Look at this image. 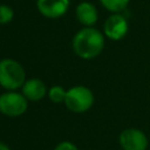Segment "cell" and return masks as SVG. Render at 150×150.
Masks as SVG:
<instances>
[{
    "label": "cell",
    "instance_id": "1",
    "mask_svg": "<svg viewBox=\"0 0 150 150\" xmlns=\"http://www.w3.org/2000/svg\"><path fill=\"white\" fill-rule=\"evenodd\" d=\"M105 45L103 32L93 27H83L73 38L71 47L74 53L84 60H90L98 56Z\"/></svg>",
    "mask_w": 150,
    "mask_h": 150
},
{
    "label": "cell",
    "instance_id": "2",
    "mask_svg": "<svg viewBox=\"0 0 150 150\" xmlns=\"http://www.w3.org/2000/svg\"><path fill=\"white\" fill-rule=\"evenodd\" d=\"M23 67L14 59L0 60V86L6 90H16L21 88L26 81Z\"/></svg>",
    "mask_w": 150,
    "mask_h": 150
},
{
    "label": "cell",
    "instance_id": "3",
    "mask_svg": "<svg viewBox=\"0 0 150 150\" xmlns=\"http://www.w3.org/2000/svg\"><path fill=\"white\" fill-rule=\"evenodd\" d=\"M95 97L93 91L86 86H74L67 90L64 104L73 112H86L94 104Z\"/></svg>",
    "mask_w": 150,
    "mask_h": 150
},
{
    "label": "cell",
    "instance_id": "4",
    "mask_svg": "<svg viewBox=\"0 0 150 150\" xmlns=\"http://www.w3.org/2000/svg\"><path fill=\"white\" fill-rule=\"evenodd\" d=\"M28 102L22 93L7 90L0 95V112L8 117H19L26 112Z\"/></svg>",
    "mask_w": 150,
    "mask_h": 150
},
{
    "label": "cell",
    "instance_id": "5",
    "mask_svg": "<svg viewBox=\"0 0 150 150\" xmlns=\"http://www.w3.org/2000/svg\"><path fill=\"white\" fill-rule=\"evenodd\" d=\"M129 30L128 19L121 13H111L103 23V34L112 41H120L125 38Z\"/></svg>",
    "mask_w": 150,
    "mask_h": 150
},
{
    "label": "cell",
    "instance_id": "6",
    "mask_svg": "<svg viewBox=\"0 0 150 150\" xmlns=\"http://www.w3.org/2000/svg\"><path fill=\"white\" fill-rule=\"evenodd\" d=\"M118 144L122 150H146L149 139L145 132L137 128H127L118 136Z\"/></svg>",
    "mask_w": 150,
    "mask_h": 150
},
{
    "label": "cell",
    "instance_id": "7",
    "mask_svg": "<svg viewBox=\"0 0 150 150\" xmlns=\"http://www.w3.org/2000/svg\"><path fill=\"white\" fill-rule=\"evenodd\" d=\"M70 0H36V7L40 14L48 19L63 16L69 8Z\"/></svg>",
    "mask_w": 150,
    "mask_h": 150
},
{
    "label": "cell",
    "instance_id": "8",
    "mask_svg": "<svg viewBox=\"0 0 150 150\" xmlns=\"http://www.w3.org/2000/svg\"><path fill=\"white\" fill-rule=\"evenodd\" d=\"M21 93L28 101L36 102L45 98V96L48 94V90L42 80L33 77L25 81L23 86L21 87Z\"/></svg>",
    "mask_w": 150,
    "mask_h": 150
},
{
    "label": "cell",
    "instance_id": "9",
    "mask_svg": "<svg viewBox=\"0 0 150 150\" xmlns=\"http://www.w3.org/2000/svg\"><path fill=\"white\" fill-rule=\"evenodd\" d=\"M75 15L83 27H93L98 20V11L93 2L82 1L76 6Z\"/></svg>",
    "mask_w": 150,
    "mask_h": 150
},
{
    "label": "cell",
    "instance_id": "10",
    "mask_svg": "<svg viewBox=\"0 0 150 150\" xmlns=\"http://www.w3.org/2000/svg\"><path fill=\"white\" fill-rule=\"evenodd\" d=\"M100 2L110 13H122L128 7L130 0H100Z\"/></svg>",
    "mask_w": 150,
    "mask_h": 150
},
{
    "label": "cell",
    "instance_id": "11",
    "mask_svg": "<svg viewBox=\"0 0 150 150\" xmlns=\"http://www.w3.org/2000/svg\"><path fill=\"white\" fill-rule=\"evenodd\" d=\"M67 90L62 86H53L48 89V97L54 103H62L64 102Z\"/></svg>",
    "mask_w": 150,
    "mask_h": 150
},
{
    "label": "cell",
    "instance_id": "12",
    "mask_svg": "<svg viewBox=\"0 0 150 150\" xmlns=\"http://www.w3.org/2000/svg\"><path fill=\"white\" fill-rule=\"evenodd\" d=\"M14 12L12 7L5 4H0V25H7L13 20Z\"/></svg>",
    "mask_w": 150,
    "mask_h": 150
},
{
    "label": "cell",
    "instance_id": "13",
    "mask_svg": "<svg viewBox=\"0 0 150 150\" xmlns=\"http://www.w3.org/2000/svg\"><path fill=\"white\" fill-rule=\"evenodd\" d=\"M54 150H79L77 146L73 143V142H69V141H63L61 143H59Z\"/></svg>",
    "mask_w": 150,
    "mask_h": 150
},
{
    "label": "cell",
    "instance_id": "14",
    "mask_svg": "<svg viewBox=\"0 0 150 150\" xmlns=\"http://www.w3.org/2000/svg\"><path fill=\"white\" fill-rule=\"evenodd\" d=\"M0 150H11V149H9V146H8L7 144L0 142Z\"/></svg>",
    "mask_w": 150,
    "mask_h": 150
}]
</instances>
